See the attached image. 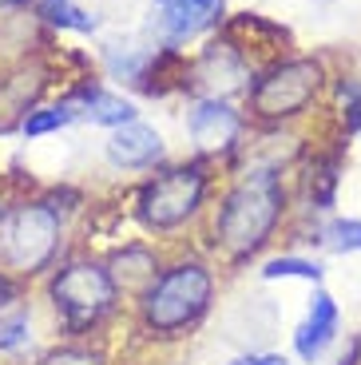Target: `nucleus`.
<instances>
[{
  "label": "nucleus",
  "mask_w": 361,
  "mask_h": 365,
  "mask_svg": "<svg viewBox=\"0 0 361 365\" xmlns=\"http://www.w3.org/2000/svg\"><path fill=\"white\" fill-rule=\"evenodd\" d=\"M258 274L266 282H278V278H298V282H310V286L325 282V266L317 258H306V255H274L262 262Z\"/></svg>",
  "instance_id": "obj_16"
},
{
  "label": "nucleus",
  "mask_w": 361,
  "mask_h": 365,
  "mask_svg": "<svg viewBox=\"0 0 361 365\" xmlns=\"http://www.w3.org/2000/svg\"><path fill=\"white\" fill-rule=\"evenodd\" d=\"M325 365H361V334H350V338H345V346L337 349V354L330 357Z\"/></svg>",
  "instance_id": "obj_23"
},
{
  "label": "nucleus",
  "mask_w": 361,
  "mask_h": 365,
  "mask_svg": "<svg viewBox=\"0 0 361 365\" xmlns=\"http://www.w3.org/2000/svg\"><path fill=\"white\" fill-rule=\"evenodd\" d=\"M83 111H88L91 123H103V128H123V123H136V108L127 100H119V96H111V91H83Z\"/></svg>",
  "instance_id": "obj_17"
},
{
  "label": "nucleus",
  "mask_w": 361,
  "mask_h": 365,
  "mask_svg": "<svg viewBox=\"0 0 361 365\" xmlns=\"http://www.w3.org/2000/svg\"><path fill=\"white\" fill-rule=\"evenodd\" d=\"M325 64L317 56H282L254 76L246 91V111L262 128H282L290 119L306 115L325 91Z\"/></svg>",
  "instance_id": "obj_3"
},
{
  "label": "nucleus",
  "mask_w": 361,
  "mask_h": 365,
  "mask_svg": "<svg viewBox=\"0 0 361 365\" xmlns=\"http://www.w3.org/2000/svg\"><path fill=\"white\" fill-rule=\"evenodd\" d=\"M230 365H290L282 354H243V357H235Z\"/></svg>",
  "instance_id": "obj_24"
},
{
  "label": "nucleus",
  "mask_w": 361,
  "mask_h": 365,
  "mask_svg": "<svg viewBox=\"0 0 361 365\" xmlns=\"http://www.w3.org/2000/svg\"><path fill=\"white\" fill-rule=\"evenodd\" d=\"M290 187L278 171H243L215 215V247L230 262H250L274 242L290 215Z\"/></svg>",
  "instance_id": "obj_1"
},
{
  "label": "nucleus",
  "mask_w": 361,
  "mask_h": 365,
  "mask_svg": "<svg viewBox=\"0 0 361 365\" xmlns=\"http://www.w3.org/2000/svg\"><path fill=\"white\" fill-rule=\"evenodd\" d=\"M40 365H108V357H103V349H91V346H60Z\"/></svg>",
  "instance_id": "obj_22"
},
{
  "label": "nucleus",
  "mask_w": 361,
  "mask_h": 365,
  "mask_svg": "<svg viewBox=\"0 0 361 365\" xmlns=\"http://www.w3.org/2000/svg\"><path fill=\"white\" fill-rule=\"evenodd\" d=\"M306 247H317L325 255H361V219H350V215H310V227L302 235Z\"/></svg>",
  "instance_id": "obj_14"
},
{
  "label": "nucleus",
  "mask_w": 361,
  "mask_h": 365,
  "mask_svg": "<svg viewBox=\"0 0 361 365\" xmlns=\"http://www.w3.org/2000/svg\"><path fill=\"white\" fill-rule=\"evenodd\" d=\"M48 298L68 334H88L91 326H100L119 302V290L111 282V274L103 262L91 258H68L48 282Z\"/></svg>",
  "instance_id": "obj_4"
},
{
  "label": "nucleus",
  "mask_w": 361,
  "mask_h": 365,
  "mask_svg": "<svg viewBox=\"0 0 361 365\" xmlns=\"http://www.w3.org/2000/svg\"><path fill=\"white\" fill-rule=\"evenodd\" d=\"M72 119H76V108H68V103L36 108V111H28V119L20 123V131H24V135H48V131H56V128H68Z\"/></svg>",
  "instance_id": "obj_21"
},
{
  "label": "nucleus",
  "mask_w": 361,
  "mask_h": 365,
  "mask_svg": "<svg viewBox=\"0 0 361 365\" xmlns=\"http://www.w3.org/2000/svg\"><path fill=\"white\" fill-rule=\"evenodd\" d=\"M9 306H16V278H9V274L0 270V314L9 310Z\"/></svg>",
  "instance_id": "obj_25"
},
{
  "label": "nucleus",
  "mask_w": 361,
  "mask_h": 365,
  "mask_svg": "<svg viewBox=\"0 0 361 365\" xmlns=\"http://www.w3.org/2000/svg\"><path fill=\"white\" fill-rule=\"evenodd\" d=\"M16 4H24V0H0V9H16Z\"/></svg>",
  "instance_id": "obj_27"
},
{
  "label": "nucleus",
  "mask_w": 361,
  "mask_h": 365,
  "mask_svg": "<svg viewBox=\"0 0 361 365\" xmlns=\"http://www.w3.org/2000/svg\"><path fill=\"white\" fill-rule=\"evenodd\" d=\"M9 219H12V210L0 207V255H4V242H9Z\"/></svg>",
  "instance_id": "obj_26"
},
{
  "label": "nucleus",
  "mask_w": 361,
  "mask_h": 365,
  "mask_svg": "<svg viewBox=\"0 0 361 365\" xmlns=\"http://www.w3.org/2000/svg\"><path fill=\"white\" fill-rule=\"evenodd\" d=\"M334 96H337V115H342L345 135H361V80L357 76L334 80Z\"/></svg>",
  "instance_id": "obj_20"
},
{
  "label": "nucleus",
  "mask_w": 361,
  "mask_h": 365,
  "mask_svg": "<svg viewBox=\"0 0 361 365\" xmlns=\"http://www.w3.org/2000/svg\"><path fill=\"white\" fill-rule=\"evenodd\" d=\"M187 135L199 155H230L243 139V115L226 100H199L187 119Z\"/></svg>",
  "instance_id": "obj_8"
},
{
  "label": "nucleus",
  "mask_w": 361,
  "mask_h": 365,
  "mask_svg": "<svg viewBox=\"0 0 361 365\" xmlns=\"http://www.w3.org/2000/svg\"><path fill=\"white\" fill-rule=\"evenodd\" d=\"M60 210L52 202H20L9 219V242L0 255V270L9 278H36L52 266L60 250Z\"/></svg>",
  "instance_id": "obj_6"
},
{
  "label": "nucleus",
  "mask_w": 361,
  "mask_h": 365,
  "mask_svg": "<svg viewBox=\"0 0 361 365\" xmlns=\"http://www.w3.org/2000/svg\"><path fill=\"white\" fill-rule=\"evenodd\" d=\"M36 16L48 20L52 28H68V32H96L100 28V20L76 9L72 0H36Z\"/></svg>",
  "instance_id": "obj_18"
},
{
  "label": "nucleus",
  "mask_w": 361,
  "mask_h": 365,
  "mask_svg": "<svg viewBox=\"0 0 361 365\" xmlns=\"http://www.w3.org/2000/svg\"><path fill=\"white\" fill-rule=\"evenodd\" d=\"M342 167L345 155L342 147H330V151H314L306 163V175H302V210L306 215H334L337 207V187H342Z\"/></svg>",
  "instance_id": "obj_10"
},
{
  "label": "nucleus",
  "mask_w": 361,
  "mask_h": 365,
  "mask_svg": "<svg viewBox=\"0 0 361 365\" xmlns=\"http://www.w3.org/2000/svg\"><path fill=\"white\" fill-rule=\"evenodd\" d=\"M203 199H207V171L199 163H183L139 187L136 219L155 235H167V230H179L183 222L195 219Z\"/></svg>",
  "instance_id": "obj_5"
},
{
  "label": "nucleus",
  "mask_w": 361,
  "mask_h": 365,
  "mask_svg": "<svg viewBox=\"0 0 361 365\" xmlns=\"http://www.w3.org/2000/svg\"><path fill=\"white\" fill-rule=\"evenodd\" d=\"M337 334H342V306L334 302V294L325 290V286H314L306 318L294 329V354L306 365H317L337 346Z\"/></svg>",
  "instance_id": "obj_9"
},
{
  "label": "nucleus",
  "mask_w": 361,
  "mask_h": 365,
  "mask_svg": "<svg viewBox=\"0 0 361 365\" xmlns=\"http://www.w3.org/2000/svg\"><path fill=\"white\" fill-rule=\"evenodd\" d=\"M155 4H167V0H155Z\"/></svg>",
  "instance_id": "obj_28"
},
{
  "label": "nucleus",
  "mask_w": 361,
  "mask_h": 365,
  "mask_svg": "<svg viewBox=\"0 0 361 365\" xmlns=\"http://www.w3.org/2000/svg\"><path fill=\"white\" fill-rule=\"evenodd\" d=\"M103 266H108L116 290L131 294L136 302L143 298V290L159 278V270H163L159 258H155V250H147V247H123V250H116Z\"/></svg>",
  "instance_id": "obj_13"
},
{
  "label": "nucleus",
  "mask_w": 361,
  "mask_h": 365,
  "mask_svg": "<svg viewBox=\"0 0 361 365\" xmlns=\"http://www.w3.org/2000/svg\"><path fill=\"white\" fill-rule=\"evenodd\" d=\"M187 80L195 91H203V100H226V96L238 91V88L250 91V83H246L250 80V60H246L230 40H223V44H210L207 52L195 60Z\"/></svg>",
  "instance_id": "obj_7"
},
{
  "label": "nucleus",
  "mask_w": 361,
  "mask_h": 365,
  "mask_svg": "<svg viewBox=\"0 0 361 365\" xmlns=\"http://www.w3.org/2000/svg\"><path fill=\"white\" fill-rule=\"evenodd\" d=\"M108 159L123 171H143V167H155L163 159V139L147 123H123L108 139Z\"/></svg>",
  "instance_id": "obj_11"
},
{
  "label": "nucleus",
  "mask_w": 361,
  "mask_h": 365,
  "mask_svg": "<svg viewBox=\"0 0 361 365\" xmlns=\"http://www.w3.org/2000/svg\"><path fill=\"white\" fill-rule=\"evenodd\" d=\"M32 341V314L24 306H9L0 314V354H20Z\"/></svg>",
  "instance_id": "obj_19"
},
{
  "label": "nucleus",
  "mask_w": 361,
  "mask_h": 365,
  "mask_svg": "<svg viewBox=\"0 0 361 365\" xmlns=\"http://www.w3.org/2000/svg\"><path fill=\"white\" fill-rule=\"evenodd\" d=\"M44 88V80H40V72H16L12 80L0 83V131H9L12 123H24V111H32V100H36V91Z\"/></svg>",
  "instance_id": "obj_15"
},
{
  "label": "nucleus",
  "mask_w": 361,
  "mask_h": 365,
  "mask_svg": "<svg viewBox=\"0 0 361 365\" xmlns=\"http://www.w3.org/2000/svg\"><path fill=\"white\" fill-rule=\"evenodd\" d=\"M223 16V0H167L159 4V32L167 44L195 36Z\"/></svg>",
  "instance_id": "obj_12"
},
{
  "label": "nucleus",
  "mask_w": 361,
  "mask_h": 365,
  "mask_svg": "<svg viewBox=\"0 0 361 365\" xmlns=\"http://www.w3.org/2000/svg\"><path fill=\"white\" fill-rule=\"evenodd\" d=\"M215 298V274L199 258H179L163 266L159 278L139 298V326L151 338H179L199 326Z\"/></svg>",
  "instance_id": "obj_2"
}]
</instances>
